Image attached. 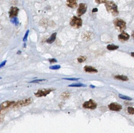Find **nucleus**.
Listing matches in <instances>:
<instances>
[{
	"mask_svg": "<svg viewBox=\"0 0 134 133\" xmlns=\"http://www.w3.org/2000/svg\"><path fill=\"white\" fill-rule=\"evenodd\" d=\"M127 111L131 115H133L134 114V109L132 107H129L127 109Z\"/></svg>",
	"mask_w": 134,
	"mask_h": 133,
	"instance_id": "393cba45",
	"label": "nucleus"
},
{
	"mask_svg": "<svg viewBox=\"0 0 134 133\" xmlns=\"http://www.w3.org/2000/svg\"><path fill=\"white\" fill-rule=\"evenodd\" d=\"M108 107L111 110L113 111H120L122 109V106L117 103H111Z\"/></svg>",
	"mask_w": 134,
	"mask_h": 133,
	"instance_id": "1a4fd4ad",
	"label": "nucleus"
},
{
	"mask_svg": "<svg viewBox=\"0 0 134 133\" xmlns=\"http://www.w3.org/2000/svg\"><path fill=\"white\" fill-rule=\"evenodd\" d=\"M85 72L88 73H97L98 72L97 69L93 66H86L84 68Z\"/></svg>",
	"mask_w": 134,
	"mask_h": 133,
	"instance_id": "ddd939ff",
	"label": "nucleus"
},
{
	"mask_svg": "<svg viewBox=\"0 0 134 133\" xmlns=\"http://www.w3.org/2000/svg\"><path fill=\"white\" fill-rule=\"evenodd\" d=\"M98 11L97 8H94V9H93V12H96Z\"/></svg>",
	"mask_w": 134,
	"mask_h": 133,
	"instance_id": "7c9ffc66",
	"label": "nucleus"
},
{
	"mask_svg": "<svg viewBox=\"0 0 134 133\" xmlns=\"http://www.w3.org/2000/svg\"><path fill=\"white\" fill-rule=\"evenodd\" d=\"M46 81V80L44 79H36L31 81L29 82V83H39L41 82L44 81Z\"/></svg>",
	"mask_w": 134,
	"mask_h": 133,
	"instance_id": "b1692460",
	"label": "nucleus"
},
{
	"mask_svg": "<svg viewBox=\"0 0 134 133\" xmlns=\"http://www.w3.org/2000/svg\"><path fill=\"white\" fill-rule=\"evenodd\" d=\"M70 24L75 29H79L82 26V20L79 17L73 16L70 19Z\"/></svg>",
	"mask_w": 134,
	"mask_h": 133,
	"instance_id": "7ed1b4c3",
	"label": "nucleus"
},
{
	"mask_svg": "<svg viewBox=\"0 0 134 133\" xmlns=\"http://www.w3.org/2000/svg\"><path fill=\"white\" fill-rule=\"evenodd\" d=\"M29 32V31L28 30L27 31H26V33L25 35V36H24V39H23V41H26V40H27Z\"/></svg>",
	"mask_w": 134,
	"mask_h": 133,
	"instance_id": "cd10ccee",
	"label": "nucleus"
},
{
	"mask_svg": "<svg viewBox=\"0 0 134 133\" xmlns=\"http://www.w3.org/2000/svg\"><path fill=\"white\" fill-rule=\"evenodd\" d=\"M54 90L52 88L42 89L39 90L36 93H35V96L38 97H46Z\"/></svg>",
	"mask_w": 134,
	"mask_h": 133,
	"instance_id": "39448f33",
	"label": "nucleus"
},
{
	"mask_svg": "<svg viewBox=\"0 0 134 133\" xmlns=\"http://www.w3.org/2000/svg\"><path fill=\"white\" fill-rule=\"evenodd\" d=\"M14 102V101L8 100L0 104V114H1L4 110H6L8 108L12 106Z\"/></svg>",
	"mask_w": 134,
	"mask_h": 133,
	"instance_id": "6e6552de",
	"label": "nucleus"
},
{
	"mask_svg": "<svg viewBox=\"0 0 134 133\" xmlns=\"http://www.w3.org/2000/svg\"><path fill=\"white\" fill-rule=\"evenodd\" d=\"M82 37H83V39L84 40L88 41V40H90V39L92 37V35L90 32H85L83 35H82Z\"/></svg>",
	"mask_w": 134,
	"mask_h": 133,
	"instance_id": "dca6fc26",
	"label": "nucleus"
},
{
	"mask_svg": "<svg viewBox=\"0 0 134 133\" xmlns=\"http://www.w3.org/2000/svg\"><path fill=\"white\" fill-rule=\"evenodd\" d=\"M87 4L86 3H80L79 4V7L77 11V15L78 17L81 16L85 14L87 10Z\"/></svg>",
	"mask_w": 134,
	"mask_h": 133,
	"instance_id": "0eeeda50",
	"label": "nucleus"
},
{
	"mask_svg": "<svg viewBox=\"0 0 134 133\" xmlns=\"http://www.w3.org/2000/svg\"><path fill=\"white\" fill-rule=\"evenodd\" d=\"M119 97L122 99L125 100H132V98L129 97L127 96H124V95H122V94H120L119 95Z\"/></svg>",
	"mask_w": 134,
	"mask_h": 133,
	"instance_id": "aec40b11",
	"label": "nucleus"
},
{
	"mask_svg": "<svg viewBox=\"0 0 134 133\" xmlns=\"http://www.w3.org/2000/svg\"><path fill=\"white\" fill-rule=\"evenodd\" d=\"M77 0H67L66 4L70 8H76L77 7Z\"/></svg>",
	"mask_w": 134,
	"mask_h": 133,
	"instance_id": "f8f14e48",
	"label": "nucleus"
},
{
	"mask_svg": "<svg viewBox=\"0 0 134 133\" xmlns=\"http://www.w3.org/2000/svg\"><path fill=\"white\" fill-rule=\"evenodd\" d=\"M95 2L98 4L105 3L107 1V0H95Z\"/></svg>",
	"mask_w": 134,
	"mask_h": 133,
	"instance_id": "bb28decb",
	"label": "nucleus"
},
{
	"mask_svg": "<svg viewBox=\"0 0 134 133\" xmlns=\"http://www.w3.org/2000/svg\"><path fill=\"white\" fill-rule=\"evenodd\" d=\"M56 35H57V33L56 32L53 33L50 36V37L49 38L47 41L46 42L48 44H52L53 42H54L55 41L56 39Z\"/></svg>",
	"mask_w": 134,
	"mask_h": 133,
	"instance_id": "4468645a",
	"label": "nucleus"
},
{
	"mask_svg": "<svg viewBox=\"0 0 134 133\" xmlns=\"http://www.w3.org/2000/svg\"><path fill=\"white\" fill-rule=\"evenodd\" d=\"M70 96V93L68 92H65L61 94V98L63 99H68Z\"/></svg>",
	"mask_w": 134,
	"mask_h": 133,
	"instance_id": "6ab92c4d",
	"label": "nucleus"
},
{
	"mask_svg": "<svg viewBox=\"0 0 134 133\" xmlns=\"http://www.w3.org/2000/svg\"><path fill=\"white\" fill-rule=\"evenodd\" d=\"M69 87H86L87 86L86 85L82 84V83H74V84H71L68 86Z\"/></svg>",
	"mask_w": 134,
	"mask_h": 133,
	"instance_id": "a211bd4d",
	"label": "nucleus"
},
{
	"mask_svg": "<svg viewBox=\"0 0 134 133\" xmlns=\"http://www.w3.org/2000/svg\"><path fill=\"white\" fill-rule=\"evenodd\" d=\"M97 104L92 99L86 101L83 104V107L84 109L94 110L96 108Z\"/></svg>",
	"mask_w": 134,
	"mask_h": 133,
	"instance_id": "423d86ee",
	"label": "nucleus"
},
{
	"mask_svg": "<svg viewBox=\"0 0 134 133\" xmlns=\"http://www.w3.org/2000/svg\"><path fill=\"white\" fill-rule=\"evenodd\" d=\"M61 66L59 65H56L52 66L49 67V68L53 70H57L61 68Z\"/></svg>",
	"mask_w": 134,
	"mask_h": 133,
	"instance_id": "4be33fe9",
	"label": "nucleus"
},
{
	"mask_svg": "<svg viewBox=\"0 0 134 133\" xmlns=\"http://www.w3.org/2000/svg\"><path fill=\"white\" fill-rule=\"evenodd\" d=\"M2 79V78H1V77H0V79Z\"/></svg>",
	"mask_w": 134,
	"mask_h": 133,
	"instance_id": "72a5a7b5",
	"label": "nucleus"
},
{
	"mask_svg": "<svg viewBox=\"0 0 134 133\" xmlns=\"http://www.w3.org/2000/svg\"><path fill=\"white\" fill-rule=\"evenodd\" d=\"M113 23L115 28L119 32L124 31L126 28V22L121 18H115L114 20Z\"/></svg>",
	"mask_w": 134,
	"mask_h": 133,
	"instance_id": "f03ea898",
	"label": "nucleus"
},
{
	"mask_svg": "<svg viewBox=\"0 0 134 133\" xmlns=\"http://www.w3.org/2000/svg\"><path fill=\"white\" fill-rule=\"evenodd\" d=\"M32 101H33V99L30 97L27 99L19 100L16 102H14L12 106H13V107L14 108L25 106L31 104Z\"/></svg>",
	"mask_w": 134,
	"mask_h": 133,
	"instance_id": "20e7f679",
	"label": "nucleus"
},
{
	"mask_svg": "<svg viewBox=\"0 0 134 133\" xmlns=\"http://www.w3.org/2000/svg\"><path fill=\"white\" fill-rule=\"evenodd\" d=\"M19 11V9L15 7H11L9 11V17L10 18L15 17L17 15Z\"/></svg>",
	"mask_w": 134,
	"mask_h": 133,
	"instance_id": "9d476101",
	"label": "nucleus"
},
{
	"mask_svg": "<svg viewBox=\"0 0 134 133\" xmlns=\"http://www.w3.org/2000/svg\"><path fill=\"white\" fill-rule=\"evenodd\" d=\"M7 62V61H6V60L2 62H1V64H0V68H3V66H4L5 65H6Z\"/></svg>",
	"mask_w": 134,
	"mask_h": 133,
	"instance_id": "c756f323",
	"label": "nucleus"
},
{
	"mask_svg": "<svg viewBox=\"0 0 134 133\" xmlns=\"http://www.w3.org/2000/svg\"><path fill=\"white\" fill-rule=\"evenodd\" d=\"M90 87L91 88H95V86H94L93 85H91L90 86Z\"/></svg>",
	"mask_w": 134,
	"mask_h": 133,
	"instance_id": "2f4dec72",
	"label": "nucleus"
},
{
	"mask_svg": "<svg viewBox=\"0 0 134 133\" xmlns=\"http://www.w3.org/2000/svg\"><path fill=\"white\" fill-rule=\"evenodd\" d=\"M129 38L130 35L124 31L121 32V34L118 36V39L121 42H124L127 41L129 39Z\"/></svg>",
	"mask_w": 134,
	"mask_h": 133,
	"instance_id": "9b49d317",
	"label": "nucleus"
},
{
	"mask_svg": "<svg viewBox=\"0 0 134 133\" xmlns=\"http://www.w3.org/2000/svg\"><path fill=\"white\" fill-rule=\"evenodd\" d=\"M11 21L12 22L13 24H15L17 25L18 24L19 22L18 19L17 17L12 18V19L11 20Z\"/></svg>",
	"mask_w": 134,
	"mask_h": 133,
	"instance_id": "5701e85b",
	"label": "nucleus"
},
{
	"mask_svg": "<svg viewBox=\"0 0 134 133\" xmlns=\"http://www.w3.org/2000/svg\"><path fill=\"white\" fill-rule=\"evenodd\" d=\"M134 52H132L131 53V55L132 56V57H134Z\"/></svg>",
	"mask_w": 134,
	"mask_h": 133,
	"instance_id": "473e14b6",
	"label": "nucleus"
},
{
	"mask_svg": "<svg viewBox=\"0 0 134 133\" xmlns=\"http://www.w3.org/2000/svg\"><path fill=\"white\" fill-rule=\"evenodd\" d=\"M87 57L84 56H80L77 58V61L80 63H82L86 60Z\"/></svg>",
	"mask_w": 134,
	"mask_h": 133,
	"instance_id": "412c9836",
	"label": "nucleus"
},
{
	"mask_svg": "<svg viewBox=\"0 0 134 133\" xmlns=\"http://www.w3.org/2000/svg\"><path fill=\"white\" fill-rule=\"evenodd\" d=\"M49 61L50 62V63H55V62H57V60H56V59H49Z\"/></svg>",
	"mask_w": 134,
	"mask_h": 133,
	"instance_id": "c85d7f7f",
	"label": "nucleus"
},
{
	"mask_svg": "<svg viewBox=\"0 0 134 133\" xmlns=\"http://www.w3.org/2000/svg\"><path fill=\"white\" fill-rule=\"evenodd\" d=\"M107 49L109 50H114L117 49L119 48V46L116 45L112 44L109 45L107 46Z\"/></svg>",
	"mask_w": 134,
	"mask_h": 133,
	"instance_id": "f3484780",
	"label": "nucleus"
},
{
	"mask_svg": "<svg viewBox=\"0 0 134 133\" xmlns=\"http://www.w3.org/2000/svg\"><path fill=\"white\" fill-rule=\"evenodd\" d=\"M105 5L107 11L113 16L116 17L119 14L117 6L113 1H106Z\"/></svg>",
	"mask_w": 134,
	"mask_h": 133,
	"instance_id": "f257e3e1",
	"label": "nucleus"
},
{
	"mask_svg": "<svg viewBox=\"0 0 134 133\" xmlns=\"http://www.w3.org/2000/svg\"><path fill=\"white\" fill-rule=\"evenodd\" d=\"M114 78L120 80L121 81H127L129 80L128 77L124 75H117L115 76Z\"/></svg>",
	"mask_w": 134,
	"mask_h": 133,
	"instance_id": "2eb2a0df",
	"label": "nucleus"
},
{
	"mask_svg": "<svg viewBox=\"0 0 134 133\" xmlns=\"http://www.w3.org/2000/svg\"><path fill=\"white\" fill-rule=\"evenodd\" d=\"M63 79L69 81H78V80L80 79V78H62Z\"/></svg>",
	"mask_w": 134,
	"mask_h": 133,
	"instance_id": "a878e982",
	"label": "nucleus"
}]
</instances>
